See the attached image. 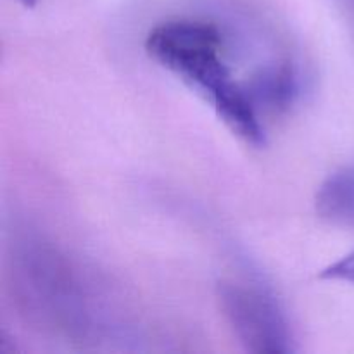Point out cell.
<instances>
[{
	"label": "cell",
	"instance_id": "6da1fadb",
	"mask_svg": "<svg viewBox=\"0 0 354 354\" xmlns=\"http://www.w3.org/2000/svg\"><path fill=\"white\" fill-rule=\"evenodd\" d=\"M10 282L17 304L45 330L80 342L116 337L123 313L99 275L38 234H23L12 248Z\"/></svg>",
	"mask_w": 354,
	"mask_h": 354
},
{
	"label": "cell",
	"instance_id": "7a4b0ae2",
	"mask_svg": "<svg viewBox=\"0 0 354 354\" xmlns=\"http://www.w3.org/2000/svg\"><path fill=\"white\" fill-rule=\"evenodd\" d=\"M230 37L232 31L214 21L178 17L149 31L145 52L206 100L232 133L261 147L266 121L254 106L249 83L239 76Z\"/></svg>",
	"mask_w": 354,
	"mask_h": 354
},
{
	"label": "cell",
	"instance_id": "3957f363",
	"mask_svg": "<svg viewBox=\"0 0 354 354\" xmlns=\"http://www.w3.org/2000/svg\"><path fill=\"white\" fill-rule=\"evenodd\" d=\"M218 303L235 337L251 353H290L294 337L279 299L261 283L221 280Z\"/></svg>",
	"mask_w": 354,
	"mask_h": 354
},
{
	"label": "cell",
	"instance_id": "277c9868",
	"mask_svg": "<svg viewBox=\"0 0 354 354\" xmlns=\"http://www.w3.org/2000/svg\"><path fill=\"white\" fill-rule=\"evenodd\" d=\"M315 207L327 223L354 228V162L335 169L324 180L315 197Z\"/></svg>",
	"mask_w": 354,
	"mask_h": 354
},
{
	"label": "cell",
	"instance_id": "5b68a950",
	"mask_svg": "<svg viewBox=\"0 0 354 354\" xmlns=\"http://www.w3.org/2000/svg\"><path fill=\"white\" fill-rule=\"evenodd\" d=\"M320 279L334 280V282H344L354 287V251L339 261L332 263L330 266L320 273Z\"/></svg>",
	"mask_w": 354,
	"mask_h": 354
},
{
	"label": "cell",
	"instance_id": "8992f818",
	"mask_svg": "<svg viewBox=\"0 0 354 354\" xmlns=\"http://www.w3.org/2000/svg\"><path fill=\"white\" fill-rule=\"evenodd\" d=\"M21 2H23L24 6H33V3H35V0H21Z\"/></svg>",
	"mask_w": 354,
	"mask_h": 354
}]
</instances>
